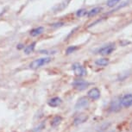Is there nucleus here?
I'll use <instances>...</instances> for the list:
<instances>
[{
    "mask_svg": "<svg viewBox=\"0 0 132 132\" xmlns=\"http://www.w3.org/2000/svg\"><path fill=\"white\" fill-rule=\"evenodd\" d=\"M51 61H52V58H50V57L39 58V59L34 60V61L29 64V68L31 69H38L40 68H42V67L49 64Z\"/></svg>",
    "mask_w": 132,
    "mask_h": 132,
    "instance_id": "nucleus-1",
    "label": "nucleus"
},
{
    "mask_svg": "<svg viewBox=\"0 0 132 132\" xmlns=\"http://www.w3.org/2000/svg\"><path fill=\"white\" fill-rule=\"evenodd\" d=\"M72 69H73L74 74L78 77H83L86 74V70L85 68L79 63H74L72 66Z\"/></svg>",
    "mask_w": 132,
    "mask_h": 132,
    "instance_id": "nucleus-2",
    "label": "nucleus"
},
{
    "mask_svg": "<svg viewBox=\"0 0 132 132\" xmlns=\"http://www.w3.org/2000/svg\"><path fill=\"white\" fill-rule=\"evenodd\" d=\"M72 85H73V86L75 89H77V90L83 91V90H85V89L86 88V87H88V86L90 85V83L86 81V80H84V79H75V80L72 83Z\"/></svg>",
    "mask_w": 132,
    "mask_h": 132,
    "instance_id": "nucleus-3",
    "label": "nucleus"
},
{
    "mask_svg": "<svg viewBox=\"0 0 132 132\" xmlns=\"http://www.w3.org/2000/svg\"><path fill=\"white\" fill-rule=\"evenodd\" d=\"M114 50H115V44L110 43L108 45H105L99 48L98 50V54H101V55H108L112 53Z\"/></svg>",
    "mask_w": 132,
    "mask_h": 132,
    "instance_id": "nucleus-4",
    "label": "nucleus"
},
{
    "mask_svg": "<svg viewBox=\"0 0 132 132\" xmlns=\"http://www.w3.org/2000/svg\"><path fill=\"white\" fill-rule=\"evenodd\" d=\"M120 104L122 106L129 108V107L132 106V94H125L120 98Z\"/></svg>",
    "mask_w": 132,
    "mask_h": 132,
    "instance_id": "nucleus-5",
    "label": "nucleus"
},
{
    "mask_svg": "<svg viewBox=\"0 0 132 132\" xmlns=\"http://www.w3.org/2000/svg\"><path fill=\"white\" fill-rule=\"evenodd\" d=\"M89 105V100L88 98L86 97H82L77 101V103L75 104L74 108L76 110H82V109H86Z\"/></svg>",
    "mask_w": 132,
    "mask_h": 132,
    "instance_id": "nucleus-6",
    "label": "nucleus"
},
{
    "mask_svg": "<svg viewBox=\"0 0 132 132\" xmlns=\"http://www.w3.org/2000/svg\"><path fill=\"white\" fill-rule=\"evenodd\" d=\"M100 91H99L98 88H92L91 90H89V92L87 93V96H88L89 98L93 99V100H97L100 98Z\"/></svg>",
    "mask_w": 132,
    "mask_h": 132,
    "instance_id": "nucleus-7",
    "label": "nucleus"
},
{
    "mask_svg": "<svg viewBox=\"0 0 132 132\" xmlns=\"http://www.w3.org/2000/svg\"><path fill=\"white\" fill-rule=\"evenodd\" d=\"M87 119H88V116L85 113H81L77 115L73 119V124L74 125H79V124H81L85 123Z\"/></svg>",
    "mask_w": 132,
    "mask_h": 132,
    "instance_id": "nucleus-8",
    "label": "nucleus"
},
{
    "mask_svg": "<svg viewBox=\"0 0 132 132\" xmlns=\"http://www.w3.org/2000/svg\"><path fill=\"white\" fill-rule=\"evenodd\" d=\"M62 103V100L61 98L59 97H54V98H52L51 99H49L48 104V105L52 107V108H55V107H58L59 105H61V104Z\"/></svg>",
    "mask_w": 132,
    "mask_h": 132,
    "instance_id": "nucleus-9",
    "label": "nucleus"
},
{
    "mask_svg": "<svg viewBox=\"0 0 132 132\" xmlns=\"http://www.w3.org/2000/svg\"><path fill=\"white\" fill-rule=\"evenodd\" d=\"M43 31H44V28L42 26H40V27H37V28H35L33 29H31L30 32H29V34H30L31 36L35 37V36H40L41 34L43 33Z\"/></svg>",
    "mask_w": 132,
    "mask_h": 132,
    "instance_id": "nucleus-10",
    "label": "nucleus"
},
{
    "mask_svg": "<svg viewBox=\"0 0 132 132\" xmlns=\"http://www.w3.org/2000/svg\"><path fill=\"white\" fill-rule=\"evenodd\" d=\"M120 107H121L120 100H113L111 102V105H110V110L111 111H117L120 109Z\"/></svg>",
    "mask_w": 132,
    "mask_h": 132,
    "instance_id": "nucleus-11",
    "label": "nucleus"
},
{
    "mask_svg": "<svg viewBox=\"0 0 132 132\" xmlns=\"http://www.w3.org/2000/svg\"><path fill=\"white\" fill-rule=\"evenodd\" d=\"M102 11V8L101 7H96V8H93L90 11L87 12V16L88 17H93V16H95L96 15L99 14Z\"/></svg>",
    "mask_w": 132,
    "mask_h": 132,
    "instance_id": "nucleus-12",
    "label": "nucleus"
},
{
    "mask_svg": "<svg viewBox=\"0 0 132 132\" xmlns=\"http://www.w3.org/2000/svg\"><path fill=\"white\" fill-rule=\"evenodd\" d=\"M95 64L98 67H105L109 64V60L105 58H100L95 61Z\"/></svg>",
    "mask_w": 132,
    "mask_h": 132,
    "instance_id": "nucleus-13",
    "label": "nucleus"
},
{
    "mask_svg": "<svg viewBox=\"0 0 132 132\" xmlns=\"http://www.w3.org/2000/svg\"><path fill=\"white\" fill-rule=\"evenodd\" d=\"M35 48H36V42H33V43L29 44V45L26 46L25 48H24V53L26 54H30L35 50Z\"/></svg>",
    "mask_w": 132,
    "mask_h": 132,
    "instance_id": "nucleus-14",
    "label": "nucleus"
},
{
    "mask_svg": "<svg viewBox=\"0 0 132 132\" xmlns=\"http://www.w3.org/2000/svg\"><path fill=\"white\" fill-rule=\"evenodd\" d=\"M61 121H62L61 117H59V116L54 117V118H53V120L51 121V126L52 127H57L60 123H61Z\"/></svg>",
    "mask_w": 132,
    "mask_h": 132,
    "instance_id": "nucleus-15",
    "label": "nucleus"
},
{
    "mask_svg": "<svg viewBox=\"0 0 132 132\" xmlns=\"http://www.w3.org/2000/svg\"><path fill=\"white\" fill-rule=\"evenodd\" d=\"M119 1H120V0H108V1H107V6L108 7H114L115 5H117V4H118V3H119Z\"/></svg>",
    "mask_w": 132,
    "mask_h": 132,
    "instance_id": "nucleus-16",
    "label": "nucleus"
},
{
    "mask_svg": "<svg viewBox=\"0 0 132 132\" xmlns=\"http://www.w3.org/2000/svg\"><path fill=\"white\" fill-rule=\"evenodd\" d=\"M87 12H88V11H87L86 10H85V9L79 10V11L76 12V16L78 17L84 16H86V15H87Z\"/></svg>",
    "mask_w": 132,
    "mask_h": 132,
    "instance_id": "nucleus-17",
    "label": "nucleus"
},
{
    "mask_svg": "<svg viewBox=\"0 0 132 132\" xmlns=\"http://www.w3.org/2000/svg\"><path fill=\"white\" fill-rule=\"evenodd\" d=\"M78 48H78V47H76V46H70V47H68V48H67L66 53H67V54H70L72 53H73V52H75Z\"/></svg>",
    "mask_w": 132,
    "mask_h": 132,
    "instance_id": "nucleus-18",
    "label": "nucleus"
},
{
    "mask_svg": "<svg viewBox=\"0 0 132 132\" xmlns=\"http://www.w3.org/2000/svg\"><path fill=\"white\" fill-rule=\"evenodd\" d=\"M63 23H54V24H52V27H61L63 25Z\"/></svg>",
    "mask_w": 132,
    "mask_h": 132,
    "instance_id": "nucleus-19",
    "label": "nucleus"
},
{
    "mask_svg": "<svg viewBox=\"0 0 132 132\" xmlns=\"http://www.w3.org/2000/svg\"><path fill=\"white\" fill-rule=\"evenodd\" d=\"M131 127H132V123H131Z\"/></svg>",
    "mask_w": 132,
    "mask_h": 132,
    "instance_id": "nucleus-20",
    "label": "nucleus"
}]
</instances>
